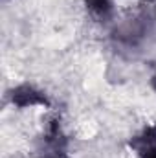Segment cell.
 <instances>
[{
    "instance_id": "1",
    "label": "cell",
    "mask_w": 156,
    "mask_h": 158,
    "mask_svg": "<svg viewBox=\"0 0 156 158\" xmlns=\"http://www.w3.org/2000/svg\"><path fill=\"white\" fill-rule=\"evenodd\" d=\"M74 134L81 142L94 140L99 134V125H97L96 119H92V118H81V119H77V123L74 127Z\"/></svg>"
}]
</instances>
